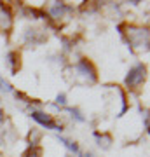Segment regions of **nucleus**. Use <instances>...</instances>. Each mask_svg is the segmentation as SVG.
Returning <instances> with one entry per match:
<instances>
[{"instance_id": "nucleus-1", "label": "nucleus", "mask_w": 150, "mask_h": 157, "mask_svg": "<svg viewBox=\"0 0 150 157\" xmlns=\"http://www.w3.org/2000/svg\"><path fill=\"white\" fill-rule=\"evenodd\" d=\"M145 77H147V67L138 63V65H134L131 70L128 72L126 75V86H128L129 89H136L138 86H141L145 82Z\"/></svg>"}, {"instance_id": "nucleus-2", "label": "nucleus", "mask_w": 150, "mask_h": 157, "mask_svg": "<svg viewBox=\"0 0 150 157\" xmlns=\"http://www.w3.org/2000/svg\"><path fill=\"white\" fill-rule=\"evenodd\" d=\"M32 119L35 122H39L42 128L45 129H54V131H61V124H56L54 119L51 117L49 113L45 112H40V110H33L32 112Z\"/></svg>"}, {"instance_id": "nucleus-3", "label": "nucleus", "mask_w": 150, "mask_h": 157, "mask_svg": "<svg viewBox=\"0 0 150 157\" xmlns=\"http://www.w3.org/2000/svg\"><path fill=\"white\" fill-rule=\"evenodd\" d=\"M129 32V39L128 42L131 45H148V32H147V28L141 30V28H136V26H129L128 28Z\"/></svg>"}, {"instance_id": "nucleus-4", "label": "nucleus", "mask_w": 150, "mask_h": 157, "mask_svg": "<svg viewBox=\"0 0 150 157\" xmlns=\"http://www.w3.org/2000/svg\"><path fill=\"white\" fill-rule=\"evenodd\" d=\"M77 72L80 73V75H84V77L89 80V82H96V78H98L94 65L89 61L87 58H82V59L77 63Z\"/></svg>"}, {"instance_id": "nucleus-5", "label": "nucleus", "mask_w": 150, "mask_h": 157, "mask_svg": "<svg viewBox=\"0 0 150 157\" xmlns=\"http://www.w3.org/2000/svg\"><path fill=\"white\" fill-rule=\"evenodd\" d=\"M11 26H12V14L9 11V7L2 4L0 6V30L7 32V30H11Z\"/></svg>"}, {"instance_id": "nucleus-6", "label": "nucleus", "mask_w": 150, "mask_h": 157, "mask_svg": "<svg viewBox=\"0 0 150 157\" xmlns=\"http://www.w3.org/2000/svg\"><path fill=\"white\" fill-rule=\"evenodd\" d=\"M25 40H26V44L37 45V44H42L45 40V35L40 30H28L26 35H25Z\"/></svg>"}, {"instance_id": "nucleus-7", "label": "nucleus", "mask_w": 150, "mask_h": 157, "mask_svg": "<svg viewBox=\"0 0 150 157\" xmlns=\"http://www.w3.org/2000/svg\"><path fill=\"white\" fill-rule=\"evenodd\" d=\"M70 11H72V9H70L68 6H65V4H61V2H54V6L49 9V14L54 17V19H60V17H63Z\"/></svg>"}, {"instance_id": "nucleus-8", "label": "nucleus", "mask_w": 150, "mask_h": 157, "mask_svg": "<svg viewBox=\"0 0 150 157\" xmlns=\"http://www.w3.org/2000/svg\"><path fill=\"white\" fill-rule=\"evenodd\" d=\"M9 65H11V70L12 73H16L17 70H19V52H16V51H12V52H9Z\"/></svg>"}, {"instance_id": "nucleus-9", "label": "nucleus", "mask_w": 150, "mask_h": 157, "mask_svg": "<svg viewBox=\"0 0 150 157\" xmlns=\"http://www.w3.org/2000/svg\"><path fill=\"white\" fill-rule=\"evenodd\" d=\"M94 138L98 140V145L103 147V148H108L112 143V138L110 135H100V133H94Z\"/></svg>"}, {"instance_id": "nucleus-10", "label": "nucleus", "mask_w": 150, "mask_h": 157, "mask_svg": "<svg viewBox=\"0 0 150 157\" xmlns=\"http://www.w3.org/2000/svg\"><path fill=\"white\" fill-rule=\"evenodd\" d=\"M44 150H42V147L35 145V147H30L26 152H25V157H42Z\"/></svg>"}, {"instance_id": "nucleus-11", "label": "nucleus", "mask_w": 150, "mask_h": 157, "mask_svg": "<svg viewBox=\"0 0 150 157\" xmlns=\"http://www.w3.org/2000/svg\"><path fill=\"white\" fill-rule=\"evenodd\" d=\"M60 143H63V145L67 147L70 152H73V154H79V145L75 143V141L67 140V138H60Z\"/></svg>"}, {"instance_id": "nucleus-12", "label": "nucleus", "mask_w": 150, "mask_h": 157, "mask_svg": "<svg viewBox=\"0 0 150 157\" xmlns=\"http://www.w3.org/2000/svg\"><path fill=\"white\" fill-rule=\"evenodd\" d=\"M67 110L72 113V117L75 119V121H79V122H84V121H86V117L80 113V110H77V108H67Z\"/></svg>"}, {"instance_id": "nucleus-13", "label": "nucleus", "mask_w": 150, "mask_h": 157, "mask_svg": "<svg viewBox=\"0 0 150 157\" xmlns=\"http://www.w3.org/2000/svg\"><path fill=\"white\" fill-rule=\"evenodd\" d=\"M56 103H58V105H65V103H67V96L63 94H58V98H56Z\"/></svg>"}, {"instance_id": "nucleus-14", "label": "nucleus", "mask_w": 150, "mask_h": 157, "mask_svg": "<svg viewBox=\"0 0 150 157\" xmlns=\"http://www.w3.org/2000/svg\"><path fill=\"white\" fill-rule=\"evenodd\" d=\"M0 89H4V91H11V86L7 84L6 80H2V78H0Z\"/></svg>"}, {"instance_id": "nucleus-15", "label": "nucleus", "mask_w": 150, "mask_h": 157, "mask_svg": "<svg viewBox=\"0 0 150 157\" xmlns=\"http://www.w3.org/2000/svg\"><path fill=\"white\" fill-rule=\"evenodd\" d=\"M80 157H93V155H91V154H82Z\"/></svg>"}]
</instances>
